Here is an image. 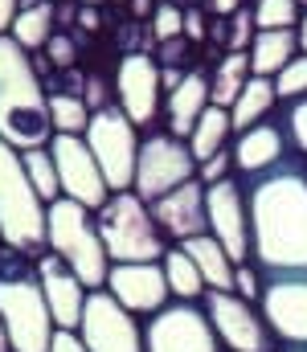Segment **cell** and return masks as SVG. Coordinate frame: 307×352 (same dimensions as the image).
<instances>
[{
	"label": "cell",
	"instance_id": "836d02e7",
	"mask_svg": "<svg viewBox=\"0 0 307 352\" xmlns=\"http://www.w3.org/2000/svg\"><path fill=\"white\" fill-rule=\"evenodd\" d=\"M287 140L295 144V152L299 156H307V94H299V98H291L287 102Z\"/></svg>",
	"mask_w": 307,
	"mask_h": 352
},
{
	"label": "cell",
	"instance_id": "c3c4849f",
	"mask_svg": "<svg viewBox=\"0 0 307 352\" xmlns=\"http://www.w3.org/2000/svg\"><path fill=\"white\" fill-rule=\"evenodd\" d=\"M0 254H4V238H0Z\"/></svg>",
	"mask_w": 307,
	"mask_h": 352
},
{
	"label": "cell",
	"instance_id": "52a82bcc",
	"mask_svg": "<svg viewBox=\"0 0 307 352\" xmlns=\"http://www.w3.org/2000/svg\"><path fill=\"white\" fill-rule=\"evenodd\" d=\"M189 180H197V160L189 140H177L164 127H152L148 135H139V160H135V184H131L135 197L152 205Z\"/></svg>",
	"mask_w": 307,
	"mask_h": 352
},
{
	"label": "cell",
	"instance_id": "f546056e",
	"mask_svg": "<svg viewBox=\"0 0 307 352\" xmlns=\"http://www.w3.org/2000/svg\"><path fill=\"white\" fill-rule=\"evenodd\" d=\"M304 16L299 0H254V25L258 29H295Z\"/></svg>",
	"mask_w": 307,
	"mask_h": 352
},
{
	"label": "cell",
	"instance_id": "bcb514c9",
	"mask_svg": "<svg viewBox=\"0 0 307 352\" xmlns=\"http://www.w3.org/2000/svg\"><path fill=\"white\" fill-rule=\"evenodd\" d=\"M299 8H304V12H307V0H299Z\"/></svg>",
	"mask_w": 307,
	"mask_h": 352
},
{
	"label": "cell",
	"instance_id": "44dd1931",
	"mask_svg": "<svg viewBox=\"0 0 307 352\" xmlns=\"http://www.w3.org/2000/svg\"><path fill=\"white\" fill-rule=\"evenodd\" d=\"M291 58H299V33L295 29H258L250 41V70L258 78H275Z\"/></svg>",
	"mask_w": 307,
	"mask_h": 352
},
{
	"label": "cell",
	"instance_id": "6da1fadb",
	"mask_svg": "<svg viewBox=\"0 0 307 352\" xmlns=\"http://www.w3.org/2000/svg\"><path fill=\"white\" fill-rule=\"evenodd\" d=\"M250 258L266 274H307V160L246 176Z\"/></svg>",
	"mask_w": 307,
	"mask_h": 352
},
{
	"label": "cell",
	"instance_id": "7402d4cb",
	"mask_svg": "<svg viewBox=\"0 0 307 352\" xmlns=\"http://www.w3.org/2000/svg\"><path fill=\"white\" fill-rule=\"evenodd\" d=\"M185 246V254L197 263V270H201L205 287L209 291H234V258L225 254V246L213 238V234H201V238H189V242H181Z\"/></svg>",
	"mask_w": 307,
	"mask_h": 352
},
{
	"label": "cell",
	"instance_id": "d4e9b609",
	"mask_svg": "<svg viewBox=\"0 0 307 352\" xmlns=\"http://www.w3.org/2000/svg\"><path fill=\"white\" fill-rule=\"evenodd\" d=\"M229 135H234L229 111L209 102V107L201 111V119H197V127H193V135H189V148H193V160H197V168H201L213 152L229 148Z\"/></svg>",
	"mask_w": 307,
	"mask_h": 352
},
{
	"label": "cell",
	"instance_id": "d6986e66",
	"mask_svg": "<svg viewBox=\"0 0 307 352\" xmlns=\"http://www.w3.org/2000/svg\"><path fill=\"white\" fill-rule=\"evenodd\" d=\"M283 156H287V131L275 119H262L258 127H250V131H242L234 140V173H242V176L266 173Z\"/></svg>",
	"mask_w": 307,
	"mask_h": 352
},
{
	"label": "cell",
	"instance_id": "30bf717a",
	"mask_svg": "<svg viewBox=\"0 0 307 352\" xmlns=\"http://www.w3.org/2000/svg\"><path fill=\"white\" fill-rule=\"evenodd\" d=\"M144 349L148 352H221V340L197 303H168L164 311L148 316L144 324Z\"/></svg>",
	"mask_w": 307,
	"mask_h": 352
},
{
	"label": "cell",
	"instance_id": "5b68a950",
	"mask_svg": "<svg viewBox=\"0 0 307 352\" xmlns=\"http://www.w3.org/2000/svg\"><path fill=\"white\" fill-rule=\"evenodd\" d=\"M99 234L106 246V258L115 263H160L168 246H177L164 226L156 221L152 205L135 192H111L99 213Z\"/></svg>",
	"mask_w": 307,
	"mask_h": 352
},
{
	"label": "cell",
	"instance_id": "8d00e7d4",
	"mask_svg": "<svg viewBox=\"0 0 307 352\" xmlns=\"http://www.w3.org/2000/svg\"><path fill=\"white\" fill-rule=\"evenodd\" d=\"M234 295H242L246 303L262 299V278H258V270H254L250 263H238V266H234Z\"/></svg>",
	"mask_w": 307,
	"mask_h": 352
},
{
	"label": "cell",
	"instance_id": "ee69618b",
	"mask_svg": "<svg viewBox=\"0 0 307 352\" xmlns=\"http://www.w3.org/2000/svg\"><path fill=\"white\" fill-rule=\"evenodd\" d=\"M0 352H12V340H8V332H4V324H0Z\"/></svg>",
	"mask_w": 307,
	"mask_h": 352
},
{
	"label": "cell",
	"instance_id": "f1b7e54d",
	"mask_svg": "<svg viewBox=\"0 0 307 352\" xmlns=\"http://www.w3.org/2000/svg\"><path fill=\"white\" fill-rule=\"evenodd\" d=\"M21 160H25V173H29L37 197L45 205L62 197V180H58V164H54V152L49 148H29V152H21Z\"/></svg>",
	"mask_w": 307,
	"mask_h": 352
},
{
	"label": "cell",
	"instance_id": "b9f144b4",
	"mask_svg": "<svg viewBox=\"0 0 307 352\" xmlns=\"http://www.w3.org/2000/svg\"><path fill=\"white\" fill-rule=\"evenodd\" d=\"M127 4H131V16L152 21V12H156V4H160V0H127Z\"/></svg>",
	"mask_w": 307,
	"mask_h": 352
},
{
	"label": "cell",
	"instance_id": "4dcf8cb0",
	"mask_svg": "<svg viewBox=\"0 0 307 352\" xmlns=\"http://www.w3.org/2000/svg\"><path fill=\"white\" fill-rule=\"evenodd\" d=\"M258 25H254V4H242L238 12H229V37H225V54H250Z\"/></svg>",
	"mask_w": 307,
	"mask_h": 352
},
{
	"label": "cell",
	"instance_id": "9a60e30c",
	"mask_svg": "<svg viewBox=\"0 0 307 352\" xmlns=\"http://www.w3.org/2000/svg\"><path fill=\"white\" fill-rule=\"evenodd\" d=\"M258 311L279 340L307 349V274H271V283H262Z\"/></svg>",
	"mask_w": 307,
	"mask_h": 352
},
{
	"label": "cell",
	"instance_id": "7bdbcfd3",
	"mask_svg": "<svg viewBox=\"0 0 307 352\" xmlns=\"http://www.w3.org/2000/svg\"><path fill=\"white\" fill-rule=\"evenodd\" d=\"M295 33H299V54H307V12L299 16V25H295Z\"/></svg>",
	"mask_w": 307,
	"mask_h": 352
},
{
	"label": "cell",
	"instance_id": "2e32d148",
	"mask_svg": "<svg viewBox=\"0 0 307 352\" xmlns=\"http://www.w3.org/2000/svg\"><path fill=\"white\" fill-rule=\"evenodd\" d=\"M131 316H156L168 307L172 291H168V278H164V266L160 263H115L106 274V287Z\"/></svg>",
	"mask_w": 307,
	"mask_h": 352
},
{
	"label": "cell",
	"instance_id": "ba28073f",
	"mask_svg": "<svg viewBox=\"0 0 307 352\" xmlns=\"http://www.w3.org/2000/svg\"><path fill=\"white\" fill-rule=\"evenodd\" d=\"M82 140L95 152L111 192H131V184H135V160H139V127L123 115V107L115 102V107L95 111Z\"/></svg>",
	"mask_w": 307,
	"mask_h": 352
},
{
	"label": "cell",
	"instance_id": "1f68e13d",
	"mask_svg": "<svg viewBox=\"0 0 307 352\" xmlns=\"http://www.w3.org/2000/svg\"><path fill=\"white\" fill-rule=\"evenodd\" d=\"M275 94H279V102H291V98L307 94V54L291 58V62L275 74Z\"/></svg>",
	"mask_w": 307,
	"mask_h": 352
},
{
	"label": "cell",
	"instance_id": "d590c367",
	"mask_svg": "<svg viewBox=\"0 0 307 352\" xmlns=\"http://www.w3.org/2000/svg\"><path fill=\"white\" fill-rule=\"evenodd\" d=\"M225 176H234V148L213 152L201 168H197V180H201V184H217V180H225Z\"/></svg>",
	"mask_w": 307,
	"mask_h": 352
},
{
	"label": "cell",
	"instance_id": "3957f363",
	"mask_svg": "<svg viewBox=\"0 0 307 352\" xmlns=\"http://www.w3.org/2000/svg\"><path fill=\"white\" fill-rule=\"evenodd\" d=\"M0 324L12 340V352H49L58 332L37 278V263L8 246L0 254Z\"/></svg>",
	"mask_w": 307,
	"mask_h": 352
},
{
	"label": "cell",
	"instance_id": "ffe728a7",
	"mask_svg": "<svg viewBox=\"0 0 307 352\" xmlns=\"http://www.w3.org/2000/svg\"><path fill=\"white\" fill-rule=\"evenodd\" d=\"M205 107H209V74L197 66L185 74L181 87L164 94V131H172L177 140H189Z\"/></svg>",
	"mask_w": 307,
	"mask_h": 352
},
{
	"label": "cell",
	"instance_id": "d6a6232c",
	"mask_svg": "<svg viewBox=\"0 0 307 352\" xmlns=\"http://www.w3.org/2000/svg\"><path fill=\"white\" fill-rule=\"evenodd\" d=\"M148 25H152V41L160 45V41H172V37H181V33H185V12H181L172 0H160Z\"/></svg>",
	"mask_w": 307,
	"mask_h": 352
},
{
	"label": "cell",
	"instance_id": "7c38bea8",
	"mask_svg": "<svg viewBox=\"0 0 307 352\" xmlns=\"http://www.w3.org/2000/svg\"><path fill=\"white\" fill-rule=\"evenodd\" d=\"M49 152H54V164H58V180H62V197L87 205L99 213L111 197V184L102 176L95 152L87 148L82 135H54L49 140Z\"/></svg>",
	"mask_w": 307,
	"mask_h": 352
},
{
	"label": "cell",
	"instance_id": "5bb4252c",
	"mask_svg": "<svg viewBox=\"0 0 307 352\" xmlns=\"http://www.w3.org/2000/svg\"><path fill=\"white\" fill-rule=\"evenodd\" d=\"M115 94L123 115L135 127H152L160 107H164V87H160V62L152 54H123L115 66Z\"/></svg>",
	"mask_w": 307,
	"mask_h": 352
},
{
	"label": "cell",
	"instance_id": "8992f818",
	"mask_svg": "<svg viewBox=\"0 0 307 352\" xmlns=\"http://www.w3.org/2000/svg\"><path fill=\"white\" fill-rule=\"evenodd\" d=\"M45 226H49V254H58L87 283V291H102L106 274H111V258L102 246L95 209H87L70 197H58L45 209Z\"/></svg>",
	"mask_w": 307,
	"mask_h": 352
},
{
	"label": "cell",
	"instance_id": "cb8c5ba5",
	"mask_svg": "<svg viewBox=\"0 0 307 352\" xmlns=\"http://www.w3.org/2000/svg\"><path fill=\"white\" fill-rule=\"evenodd\" d=\"M254 78L250 70V54H221L217 66L209 70V102L213 107H234V98L242 94V87Z\"/></svg>",
	"mask_w": 307,
	"mask_h": 352
},
{
	"label": "cell",
	"instance_id": "60d3db41",
	"mask_svg": "<svg viewBox=\"0 0 307 352\" xmlns=\"http://www.w3.org/2000/svg\"><path fill=\"white\" fill-rule=\"evenodd\" d=\"M12 21H16V0H0V37L12 29Z\"/></svg>",
	"mask_w": 307,
	"mask_h": 352
},
{
	"label": "cell",
	"instance_id": "83f0119b",
	"mask_svg": "<svg viewBox=\"0 0 307 352\" xmlns=\"http://www.w3.org/2000/svg\"><path fill=\"white\" fill-rule=\"evenodd\" d=\"M91 107L82 94H49V119H54V135H87L91 127Z\"/></svg>",
	"mask_w": 307,
	"mask_h": 352
},
{
	"label": "cell",
	"instance_id": "4fadbf2b",
	"mask_svg": "<svg viewBox=\"0 0 307 352\" xmlns=\"http://www.w3.org/2000/svg\"><path fill=\"white\" fill-rule=\"evenodd\" d=\"M205 213H209V234L225 246V254L234 263H250V209L238 176L205 184Z\"/></svg>",
	"mask_w": 307,
	"mask_h": 352
},
{
	"label": "cell",
	"instance_id": "74e56055",
	"mask_svg": "<svg viewBox=\"0 0 307 352\" xmlns=\"http://www.w3.org/2000/svg\"><path fill=\"white\" fill-rule=\"evenodd\" d=\"M205 21H209V12H205V8H189V12H185V37H189L193 45H205V41H209Z\"/></svg>",
	"mask_w": 307,
	"mask_h": 352
},
{
	"label": "cell",
	"instance_id": "e0dca14e",
	"mask_svg": "<svg viewBox=\"0 0 307 352\" xmlns=\"http://www.w3.org/2000/svg\"><path fill=\"white\" fill-rule=\"evenodd\" d=\"M37 278H41V291H45V303H49L54 324L66 328V332H78L82 311H87V295H91L87 283L62 263L58 254H49V250L37 258Z\"/></svg>",
	"mask_w": 307,
	"mask_h": 352
},
{
	"label": "cell",
	"instance_id": "e575fe53",
	"mask_svg": "<svg viewBox=\"0 0 307 352\" xmlns=\"http://www.w3.org/2000/svg\"><path fill=\"white\" fill-rule=\"evenodd\" d=\"M189 50H193V41L181 33V37H172V41H160V45H156V62H168V66H177V70H197V66L189 62Z\"/></svg>",
	"mask_w": 307,
	"mask_h": 352
},
{
	"label": "cell",
	"instance_id": "8fae6325",
	"mask_svg": "<svg viewBox=\"0 0 307 352\" xmlns=\"http://www.w3.org/2000/svg\"><path fill=\"white\" fill-rule=\"evenodd\" d=\"M78 336L91 352H148L144 349V324L131 316L111 291H91L87 311L78 324Z\"/></svg>",
	"mask_w": 307,
	"mask_h": 352
},
{
	"label": "cell",
	"instance_id": "ab89813d",
	"mask_svg": "<svg viewBox=\"0 0 307 352\" xmlns=\"http://www.w3.org/2000/svg\"><path fill=\"white\" fill-rule=\"evenodd\" d=\"M242 4H250V0H205V12H209V16H229V12H238Z\"/></svg>",
	"mask_w": 307,
	"mask_h": 352
},
{
	"label": "cell",
	"instance_id": "603a6c76",
	"mask_svg": "<svg viewBox=\"0 0 307 352\" xmlns=\"http://www.w3.org/2000/svg\"><path fill=\"white\" fill-rule=\"evenodd\" d=\"M275 102H279V94H275V78H258V74H254V78L242 87V94L234 98V107H229L234 135H242V131L258 127L262 119H271Z\"/></svg>",
	"mask_w": 307,
	"mask_h": 352
},
{
	"label": "cell",
	"instance_id": "9c48e42d",
	"mask_svg": "<svg viewBox=\"0 0 307 352\" xmlns=\"http://www.w3.org/2000/svg\"><path fill=\"white\" fill-rule=\"evenodd\" d=\"M205 316L225 352H275V332L266 328L262 311L234 291H205Z\"/></svg>",
	"mask_w": 307,
	"mask_h": 352
},
{
	"label": "cell",
	"instance_id": "7a4b0ae2",
	"mask_svg": "<svg viewBox=\"0 0 307 352\" xmlns=\"http://www.w3.org/2000/svg\"><path fill=\"white\" fill-rule=\"evenodd\" d=\"M0 140L16 152L49 148L54 140L45 78L33 54L12 41V33L0 37Z\"/></svg>",
	"mask_w": 307,
	"mask_h": 352
},
{
	"label": "cell",
	"instance_id": "7dc6e473",
	"mask_svg": "<svg viewBox=\"0 0 307 352\" xmlns=\"http://www.w3.org/2000/svg\"><path fill=\"white\" fill-rule=\"evenodd\" d=\"M287 352H307V349H287Z\"/></svg>",
	"mask_w": 307,
	"mask_h": 352
},
{
	"label": "cell",
	"instance_id": "484cf974",
	"mask_svg": "<svg viewBox=\"0 0 307 352\" xmlns=\"http://www.w3.org/2000/svg\"><path fill=\"white\" fill-rule=\"evenodd\" d=\"M8 33H12V41H16L21 50L37 54V50H45V45H49V37L58 33V8H54L49 0H45V4H37V8H21Z\"/></svg>",
	"mask_w": 307,
	"mask_h": 352
},
{
	"label": "cell",
	"instance_id": "f35d334b",
	"mask_svg": "<svg viewBox=\"0 0 307 352\" xmlns=\"http://www.w3.org/2000/svg\"><path fill=\"white\" fill-rule=\"evenodd\" d=\"M49 352H91V349L82 344V336H78V332L58 328V332H54V344H49Z\"/></svg>",
	"mask_w": 307,
	"mask_h": 352
},
{
	"label": "cell",
	"instance_id": "4316f807",
	"mask_svg": "<svg viewBox=\"0 0 307 352\" xmlns=\"http://www.w3.org/2000/svg\"><path fill=\"white\" fill-rule=\"evenodd\" d=\"M160 266H164L168 291H172L181 303H197V299H205V291H209V287H205L197 263L185 254V246H168V254L160 258Z\"/></svg>",
	"mask_w": 307,
	"mask_h": 352
},
{
	"label": "cell",
	"instance_id": "277c9868",
	"mask_svg": "<svg viewBox=\"0 0 307 352\" xmlns=\"http://www.w3.org/2000/svg\"><path fill=\"white\" fill-rule=\"evenodd\" d=\"M45 209L49 205L37 197L21 152L0 140V238H4V246L21 250L29 258H41L49 250Z\"/></svg>",
	"mask_w": 307,
	"mask_h": 352
},
{
	"label": "cell",
	"instance_id": "ac0fdd59",
	"mask_svg": "<svg viewBox=\"0 0 307 352\" xmlns=\"http://www.w3.org/2000/svg\"><path fill=\"white\" fill-rule=\"evenodd\" d=\"M152 213L156 221L164 226V234L181 246L189 238H201L209 234V213H205V184L201 180H189L172 192H164L160 201H152Z\"/></svg>",
	"mask_w": 307,
	"mask_h": 352
},
{
	"label": "cell",
	"instance_id": "f6af8a7d",
	"mask_svg": "<svg viewBox=\"0 0 307 352\" xmlns=\"http://www.w3.org/2000/svg\"><path fill=\"white\" fill-rule=\"evenodd\" d=\"M82 4H106V0H82Z\"/></svg>",
	"mask_w": 307,
	"mask_h": 352
},
{
	"label": "cell",
	"instance_id": "681fc988",
	"mask_svg": "<svg viewBox=\"0 0 307 352\" xmlns=\"http://www.w3.org/2000/svg\"><path fill=\"white\" fill-rule=\"evenodd\" d=\"M115 4H127V0H115Z\"/></svg>",
	"mask_w": 307,
	"mask_h": 352
}]
</instances>
